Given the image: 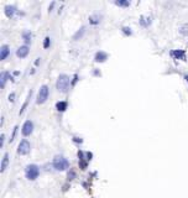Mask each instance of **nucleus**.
Returning <instances> with one entry per match:
<instances>
[{"label":"nucleus","mask_w":188,"mask_h":198,"mask_svg":"<svg viewBox=\"0 0 188 198\" xmlns=\"http://www.w3.org/2000/svg\"><path fill=\"white\" fill-rule=\"evenodd\" d=\"M4 139H5V136H4V135H2V138H0V146H3V144H4Z\"/></svg>","instance_id":"26"},{"label":"nucleus","mask_w":188,"mask_h":198,"mask_svg":"<svg viewBox=\"0 0 188 198\" xmlns=\"http://www.w3.org/2000/svg\"><path fill=\"white\" fill-rule=\"evenodd\" d=\"M32 130H34V124H32V122H31V120H26V122L24 123V125H22V134H24L25 136H29V135H31Z\"/></svg>","instance_id":"6"},{"label":"nucleus","mask_w":188,"mask_h":198,"mask_svg":"<svg viewBox=\"0 0 188 198\" xmlns=\"http://www.w3.org/2000/svg\"><path fill=\"white\" fill-rule=\"evenodd\" d=\"M186 79H187V82H188V76H186Z\"/></svg>","instance_id":"28"},{"label":"nucleus","mask_w":188,"mask_h":198,"mask_svg":"<svg viewBox=\"0 0 188 198\" xmlns=\"http://www.w3.org/2000/svg\"><path fill=\"white\" fill-rule=\"evenodd\" d=\"M108 58V55L103 51H99L96 53V57H94V60H96V62H104L105 60Z\"/></svg>","instance_id":"11"},{"label":"nucleus","mask_w":188,"mask_h":198,"mask_svg":"<svg viewBox=\"0 0 188 198\" xmlns=\"http://www.w3.org/2000/svg\"><path fill=\"white\" fill-rule=\"evenodd\" d=\"M50 41H51V40H50V37H46V39H45V45H43V46H45V48H47V47L50 46Z\"/></svg>","instance_id":"21"},{"label":"nucleus","mask_w":188,"mask_h":198,"mask_svg":"<svg viewBox=\"0 0 188 198\" xmlns=\"http://www.w3.org/2000/svg\"><path fill=\"white\" fill-rule=\"evenodd\" d=\"M179 32L183 35V36H187L188 35V25H183L179 27Z\"/></svg>","instance_id":"16"},{"label":"nucleus","mask_w":188,"mask_h":198,"mask_svg":"<svg viewBox=\"0 0 188 198\" xmlns=\"http://www.w3.org/2000/svg\"><path fill=\"white\" fill-rule=\"evenodd\" d=\"M22 37H24V40H25L26 42H30V41H31V37H32V35H31V32L26 31V32H24V34H22Z\"/></svg>","instance_id":"18"},{"label":"nucleus","mask_w":188,"mask_h":198,"mask_svg":"<svg viewBox=\"0 0 188 198\" xmlns=\"http://www.w3.org/2000/svg\"><path fill=\"white\" fill-rule=\"evenodd\" d=\"M83 32H84V27H82V29H80V31H78V34L74 36V39H78V36H79V35L82 36V35H83Z\"/></svg>","instance_id":"23"},{"label":"nucleus","mask_w":188,"mask_h":198,"mask_svg":"<svg viewBox=\"0 0 188 198\" xmlns=\"http://www.w3.org/2000/svg\"><path fill=\"white\" fill-rule=\"evenodd\" d=\"M30 149H31V146H30V142L27 141V140H21L20 141V144H19V147H18V152L20 154V155H26V154H29L30 152Z\"/></svg>","instance_id":"5"},{"label":"nucleus","mask_w":188,"mask_h":198,"mask_svg":"<svg viewBox=\"0 0 188 198\" xmlns=\"http://www.w3.org/2000/svg\"><path fill=\"white\" fill-rule=\"evenodd\" d=\"M115 4L118 6H129L130 5V3L126 2V0H118V2H115Z\"/></svg>","instance_id":"17"},{"label":"nucleus","mask_w":188,"mask_h":198,"mask_svg":"<svg viewBox=\"0 0 188 198\" xmlns=\"http://www.w3.org/2000/svg\"><path fill=\"white\" fill-rule=\"evenodd\" d=\"M74 177H76V171H74V170H71V171L68 172V176H67L68 181H72V179H74Z\"/></svg>","instance_id":"19"},{"label":"nucleus","mask_w":188,"mask_h":198,"mask_svg":"<svg viewBox=\"0 0 188 198\" xmlns=\"http://www.w3.org/2000/svg\"><path fill=\"white\" fill-rule=\"evenodd\" d=\"M171 56L174 58V60H182V61H186L187 56H186V52L183 50H173L171 52Z\"/></svg>","instance_id":"7"},{"label":"nucleus","mask_w":188,"mask_h":198,"mask_svg":"<svg viewBox=\"0 0 188 198\" xmlns=\"http://www.w3.org/2000/svg\"><path fill=\"white\" fill-rule=\"evenodd\" d=\"M25 175H26V178L30 179V181H35L39 175H40V167L35 163H31V165H27L26 168H25Z\"/></svg>","instance_id":"3"},{"label":"nucleus","mask_w":188,"mask_h":198,"mask_svg":"<svg viewBox=\"0 0 188 198\" xmlns=\"http://www.w3.org/2000/svg\"><path fill=\"white\" fill-rule=\"evenodd\" d=\"M9 53H10V50H9V47H8L6 45L2 46V50H0V60H2V61L6 60V57L9 56Z\"/></svg>","instance_id":"9"},{"label":"nucleus","mask_w":188,"mask_h":198,"mask_svg":"<svg viewBox=\"0 0 188 198\" xmlns=\"http://www.w3.org/2000/svg\"><path fill=\"white\" fill-rule=\"evenodd\" d=\"M8 165H9V154H5L4 157H3V161H2V165H0V170H2V172L5 171Z\"/></svg>","instance_id":"13"},{"label":"nucleus","mask_w":188,"mask_h":198,"mask_svg":"<svg viewBox=\"0 0 188 198\" xmlns=\"http://www.w3.org/2000/svg\"><path fill=\"white\" fill-rule=\"evenodd\" d=\"M74 141H76V142H82V139H78V138H74Z\"/></svg>","instance_id":"27"},{"label":"nucleus","mask_w":188,"mask_h":198,"mask_svg":"<svg viewBox=\"0 0 188 198\" xmlns=\"http://www.w3.org/2000/svg\"><path fill=\"white\" fill-rule=\"evenodd\" d=\"M9 101H10V102H14V101H15V93H11V94L9 95Z\"/></svg>","instance_id":"24"},{"label":"nucleus","mask_w":188,"mask_h":198,"mask_svg":"<svg viewBox=\"0 0 188 198\" xmlns=\"http://www.w3.org/2000/svg\"><path fill=\"white\" fill-rule=\"evenodd\" d=\"M48 93H50L48 87L47 85H42L40 88V90H39V94H37V104H42V103H45L47 101L48 99Z\"/></svg>","instance_id":"4"},{"label":"nucleus","mask_w":188,"mask_h":198,"mask_svg":"<svg viewBox=\"0 0 188 198\" xmlns=\"http://www.w3.org/2000/svg\"><path fill=\"white\" fill-rule=\"evenodd\" d=\"M69 84H71V79L67 74H61L57 79V83H56V87L59 92L62 93H67L68 89H69Z\"/></svg>","instance_id":"1"},{"label":"nucleus","mask_w":188,"mask_h":198,"mask_svg":"<svg viewBox=\"0 0 188 198\" xmlns=\"http://www.w3.org/2000/svg\"><path fill=\"white\" fill-rule=\"evenodd\" d=\"M123 32H124L125 35H131V30H130L129 27H123Z\"/></svg>","instance_id":"20"},{"label":"nucleus","mask_w":188,"mask_h":198,"mask_svg":"<svg viewBox=\"0 0 188 198\" xmlns=\"http://www.w3.org/2000/svg\"><path fill=\"white\" fill-rule=\"evenodd\" d=\"M85 155H87V161H90L92 157H93V154H92V152H87Z\"/></svg>","instance_id":"25"},{"label":"nucleus","mask_w":188,"mask_h":198,"mask_svg":"<svg viewBox=\"0 0 188 198\" xmlns=\"http://www.w3.org/2000/svg\"><path fill=\"white\" fill-rule=\"evenodd\" d=\"M52 166L56 171H66L68 167H69V162L66 157L63 156H56L53 159V162H52Z\"/></svg>","instance_id":"2"},{"label":"nucleus","mask_w":188,"mask_h":198,"mask_svg":"<svg viewBox=\"0 0 188 198\" xmlns=\"http://www.w3.org/2000/svg\"><path fill=\"white\" fill-rule=\"evenodd\" d=\"M67 102H64V101H62V102H58L57 104H56V108H57V110L58 112H64L66 109H67Z\"/></svg>","instance_id":"14"},{"label":"nucleus","mask_w":188,"mask_h":198,"mask_svg":"<svg viewBox=\"0 0 188 198\" xmlns=\"http://www.w3.org/2000/svg\"><path fill=\"white\" fill-rule=\"evenodd\" d=\"M15 13H16V8L14 5H6L5 6V15L8 18H13L15 15Z\"/></svg>","instance_id":"10"},{"label":"nucleus","mask_w":188,"mask_h":198,"mask_svg":"<svg viewBox=\"0 0 188 198\" xmlns=\"http://www.w3.org/2000/svg\"><path fill=\"white\" fill-rule=\"evenodd\" d=\"M8 77H9V73H8V72H3V73H2V79H0V85H2V87L5 85V83H6V80H8Z\"/></svg>","instance_id":"15"},{"label":"nucleus","mask_w":188,"mask_h":198,"mask_svg":"<svg viewBox=\"0 0 188 198\" xmlns=\"http://www.w3.org/2000/svg\"><path fill=\"white\" fill-rule=\"evenodd\" d=\"M16 55H18V57H20V58H25V57L29 55V47H27V46H21V47H19V50L16 51Z\"/></svg>","instance_id":"8"},{"label":"nucleus","mask_w":188,"mask_h":198,"mask_svg":"<svg viewBox=\"0 0 188 198\" xmlns=\"http://www.w3.org/2000/svg\"><path fill=\"white\" fill-rule=\"evenodd\" d=\"M100 19H102L100 15L94 14V15H90V16H89V23H90L92 25H98V24L100 23Z\"/></svg>","instance_id":"12"},{"label":"nucleus","mask_w":188,"mask_h":198,"mask_svg":"<svg viewBox=\"0 0 188 198\" xmlns=\"http://www.w3.org/2000/svg\"><path fill=\"white\" fill-rule=\"evenodd\" d=\"M18 129H19L18 126H15V128H14V133H13V135H11V139H10V141H13V140H14V138H15V135H16V131H18Z\"/></svg>","instance_id":"22"}]
</instances>
